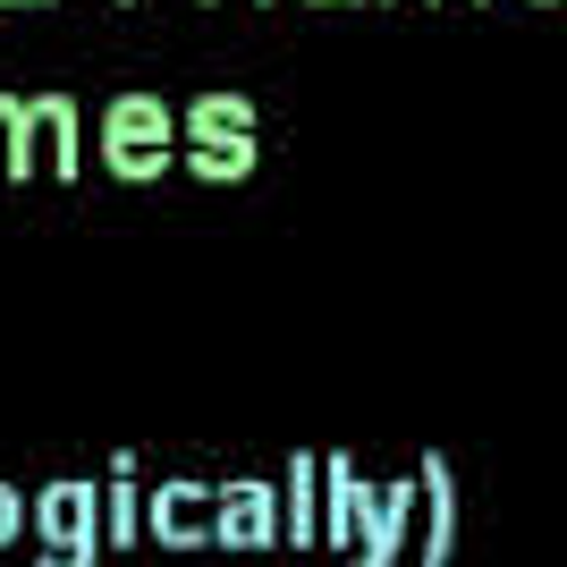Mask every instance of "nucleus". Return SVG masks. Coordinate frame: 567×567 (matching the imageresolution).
<instances>
[{
	"label": "nucleus",
	"mask_w": 567,
	"mask_h": 567,
	"mask_svg": "<svg viewBox=\"0 0 567 567\" xmlns=\"http://www.w3.org/2000/svg\"><path fill=\"white\" fill-rule=\"evenodd\" d=\"M0 178H18V94H0Z\"/></svg>",
	"instance_id": "ddd939ff"
},
{
	"label": "nucleus",
	"mask_w": 567,
	"mask_h": 567,
	"mask_svg": "<svg viewBox=\"0 0 567 567\" xmlns=\"http://www.w3.org/2000/svg\"><path fill=\"white\" fill-rule=\"evenodd\" d=\"M313 9H331V0H313Z\"/></svg>",
	"instance_id": "dca6fc26"
},
{
	"label": "nucleus",
	"mask_w": 567,
	"mask_h": 567,
	"mask_svg": "<svg viewBox=\"0 0 567 567\" xmlns=\"http://www.w3.org/2000/svg\"><path fill=\"white\" fill-rule=\"evenodd\" d=\"M213 543L220 550H271L280 543V492L237 474V483H213Z\"/></svg>",
	"instance_id": "20e7f679"
},
{
	"label": "nucleus",
	"mask_w": 567,
	"mask_h": 567,
	"mask_svg": "<svg viewBox=\"0 0 567 567\" xmlns=\"http://www.w3.org/2000/svg\"><path fill=\"white\" fill-rule=\"evenodd\" d=\"M373 492H381V483H364L348 457H322V543H331L339 559H355V543H364V525H373Z\"/></svg>",
	"instance_id": "423d86ee"
},
{
	"label": "nucleus",
	"mask_w": 567,
	"mask_h": 567,
	"mask_svg": "<svg viewBox=\"0 0 567 567\" xmlns=\"http://www.w3.org/2000/svg\"><path fill=\"white\" fill-rule=\"evenodd\" d=\"M144 543V499H136V450H111V483H102V550Z\"/></svg>",
	"instance_id": "9d476101"
},
{
	"label": "nucleus",
	"mask_w": 567,
	"mask_h": 567,
	"mask_svg": "<svg viewBox=\"0 0 567 567\" xmlns=\"http://www.w3.org/2000/svg\"><path fill=\"white\" fill-rule=\"evenodd\" d=\"M76 162H85L76 102H69V94L18 102V178H76Z\"/></svg>",
	"instance_id": "7ed1b4c3"
},
{
	"label": "nucleus",
	"mask_w": 567,
	"mask_h": 567,
	"mask_svg": "<svg viewBox=\"0 0 567 567\" xmlns=\"http://www.w3.org/2000/svg\"><path fill=\"white\" fill-rule=\"evenodd\" d=\"M415 508H424L415 567H450L457 559V474H450V457H424V466H415Z\"/></svg>",
	"instance_id": "0eeeda50"
},
{
	"label": "nucleus",
	"mask_w": 567,
	"mask_h": 567,
	"mask_svg": "<svg viewBox=\"0 0 567 567\" xmlns=\"http://www.w3.org/2000/svg\"><path fill=\"white\" fill-rule=\"evenodd\" d=\"M102 169L111 178H169V162H178V111H169L162 94H118L111 111H102V136H94Z\"/></svg>",
	"instance_id": "f03ea898"
},
{
	"label": "nucleus",
	"mask_w": 567,
	"mask_h": 567,
	"mask_svg": "<svg viewBox=\"0 0 567 567\" xmlns=\"http://www.w3.org/2000/svg\"><path fill=\"white\" fill-rule=\"evenodd\" d=\"M187 153V169L204 178V187H237L246 169H255V153H262V136H187L178 144Z\"/></svg>",
	"instance_id": "9b49d317"
},
{
	"label": "nucleus",
	"mask_w": 567,
	"mask_h": 567,
	"mask_svg": "<svg viewBox=\"0 0 567 567\" xmlns=\"http://www.w3.org/2000/svg\"><path fill=\"white\" fill-rule=\"evenodd\" d=\"M0 9H51V0H0Z\"/></svg>",
	"instance_id": "2eb2a0df"
},
{
	"label": "nucleus",
	"mask_w": 567,
	"mask_h": 567,
	"mask_svg": "<svg viewBox=\"0 0 567 567\" xmlns=\"http://www.w3.org/2000/svg\"><path fill=\"white\" fill-rule=\"evenodd\" d=\"M280 543H297V550H313V543H322V450H297V457H288Z\"/></svg>",
	"instance_id": "1a4fd4ad"
},
{
	"label": "nucleus",
	"mask_w": 567,
	"mask_h": 567,
	"mask_svg": "<svg viewBox=\"0 0 567 567\" xmlns=\"http://www.w3.org/2000/svg\"><path fill=\"white\" fill-rule=\"evenodd\" d=\"M18 534H25V492H18V483H0V550L18 543Z\"/></svg>",
	"instance_id": "4468645a"
},
{
	"label": "nucleus",
	"mask_w": 567,
	"mask_h": 567,
	"mask_svg": "<svg viewBox=\"0 0 567 567\" xmlns=\"http://www.w3.org/2000/svg\"><path fill=\"white\" fill-rule=\"evenodd\" d=\"M187 136H262V127H255V102L246 94H195L178 111V144Z\"/></svg>",
	"instance_id": "f8f14e48"
},
{
	"label": "nucleus",
	"mask_w": 567,
	"mask_h": 567,
	"mask_svg": "<svg viewBox=\"0 0 567 567\" xmlns=\"http://www.w3.org/2000/svg\"><path fill=\"white\" fill-rule=\"evenodd\" d=\"M144 534H153L162 550H213V483L169 474L162 492L144 499Z\"/></svg>",
	"instance_id": "39448f33"
},
{
	"label": "nucleus",
	"mask_w": 567,
	"mask_h": 567,
	"mask_svg": "<svg viewBox=\"0 0 567 567\" xmlns=\"http://www.w3.org/2000/svg\"><path fill=\"white\" fill-rule=\"evenodd\" d=\"M25 534H34L43 567H102V483H85V474L43 483L25 499Z\"/></svg>",
	"instance_id": "f257e3e1"
},
{
	"label": "nucleus",
	"mask_w": 567,
	"mask_h": 567,
	"mask_svg": "<svg viewBox=\"0 0 567 567\" xmlns=\"http://www.w3.org/2000/svg\"><path fill=\"white\" fill-rule=\"evenodd\" d=\"M204 9H220V0H204Z\"/></svg>",
	"instance_id": "f3484780"
},
{
	"label": "nucleus",
	"mask_w": 567,
	"mask_h": 567,
	"mask_svg": "<svg viewBox=\"0 0 567 567\" xmlns=\"http://www.w3.org/2000/svg\"><path fill=\"white\" fill-rule=\"evenodd\" d=\"M406 534H415V474H399V483L373 492V525H364V543H355L348 567H399Z\"/></svg>",
	"instance_id": "6e6552de"
}]
</instances>
